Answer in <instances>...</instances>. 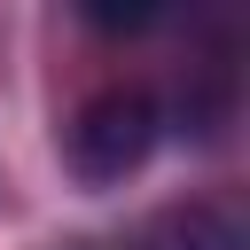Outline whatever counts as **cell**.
Wrapping results in <instances>:
<instances>
[{
	"label": "cell",
	"mask_w": 250,
	"mask_h": 250,
	"mask_svg": "<svg viewBox=\"0 0 250 250\" xmlns=\"http://www.w3.org/2000/svg\"><path fill=\"white\" fill-rule=\"evenodd\" d=\"M156 102L141 94V86H109V94H94L78 117H70V141H62V156H70V172L86 180V188H117V180H133L141 164H148V148H156Z\"/></svg>",
	"instance_id": "6da1fadb"
},
{
	"label": "cell",
	"mask_w": 250,
	"mask_h": 250,
	"mask_svg": "<svg viewBox=\"0 0 250 250\" xmlns=\"http://www.w3.org/2000/svg\"><path fill=\"white\" fill-rule=\"evenodd\" d=\"M156 250H242V219L219 203H188L156 219Z\"/></svg>",
	"instance_id": "7a4b0ae2"
}]
</instances>
